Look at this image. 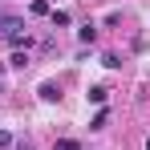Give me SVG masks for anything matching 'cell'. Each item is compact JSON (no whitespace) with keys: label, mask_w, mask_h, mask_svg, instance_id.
I'll use <instances>...</instances> for the list:
<instances>
[{"label":"cell","mask_w":150,"mask_h":150,"mask_svg":"<svg viewBox=\"0 0 150 150\" xmlns=\"http://www.w3.org/2000/svg\"><path fill=\"white\" fill-rule=\"evenodd\" d=\"M37 93H41V101H57V98H61V85H53V81H41V89H37Z\"/></svg>","instance_id":"1"},{"label":"cell","mask_w":150,"mask_h":150,"mask_svg":"<svg viewBox=\"0 0 150 150\" xmlns=\"http://www.w3.org/2000/svg\"><path fill=\"white\" fill-rule=\"evenodd\" d=\"M77 41H81V45H93V41H98V25H81L77 28Z\"/></svg>","instance_id":"2"},{"label":"cell","mask_w":150,"mask_h":150,"mask_svg":"<svg viewBox=\"0 0 150 150\" xmlns=\"http://www.w3.org/2000/svg\"><path fill=\"white\" fill-rule=\"evenodd\" d=\"M85 98L93 101V105H105V98H110V89H105V85H93V89H89Z\"/></svg>","instance_id":"3"},{"label":"cell","mask_w":150,"mask_h":150,"mask_svg":"<svg viewBox=\"0 0 150 150\" xmlns=\"http://www.w3.org/2000/svg\"><path fill=\"white\" fill-rule=\"evenodd\" d=\"M105 122H110V110L101 105L98 114H93V122H89V130H105Z\"/></svg>","instance_id":"4"},{"label":"cell","mask_w":150,"mask_h":150,"mask_svg":"<svg viewBox=\"0 0 150 150\" xmlns=\"http://www.w3.org/2000/svg\"><path fill=\"white\" fill-rule=\"evenodd\" d=\"M21 28H25L21 16H4V33H8V37H12V33H21Z\"/></svg>","instance_id":"5"},{"label":"cell","mask_w":150,"mask_h":150,"mask_svg":"<svg viewBox=\"0 0 150 150\" xmlns=\"http://www.w3.org/2000/svg\"><path fill=\"white\" fill-rule=\"evenodd\" d=\"M101 65H105V69H122V57H118V53H105Z\"/></svg>","instance_id":"6"},{"label":"cell","mask_w":150,"mask_h":150,"mask_svg":"<svg viewBox=\"0 0 150 150\" xmlns=\"http://www.w3.org/2000/svg\"><path fill=\"white\" fill-rule=\"evenodd\" d=\"M49 16H53V28H65V25H69V12H61V8L49 12Z\"/></svg>","instance_id":"7"},{"label":"cell","mask_w":150,"mask_h":150,"mask_svg":"<svg viewBox=\"0 0 150 150\" xmlns=\"http://www.w3.org/2000/svg\"><path fill=\"white\" fill-rule=\"evenodd\" d=\"M8 45H12V49H21V45H25V49H28V33H12V37H8Z\"/></svg>","instance_id":"8"},{"label":"cell","mask_w":150,"mask_h":150,"mask_svg":"<svg viewBox=\"0 0 150 150\" xmlns=\"http://www.w3.org/2000/svg\"><path fill=\"white\" fill-rule=\"evenodd\" d=\"M8 65H12V69H25V65H28V57H25L21 49H16V53H12V61H8Z\"/></svg>","instance_id":"9"},{"label":"cell","mask_w":150,"mask_h":150,"mask_svg":"<svg viewBox=\"0 0 150 150\" xmlns=\"http://www.w3.org/2000/svg\"><path fill=\"white\" fill-rule=\"evenodd\" d=\"M57 150H81V142H73V138H57Z\"/></svg>","instance_id":"10"},{"label":"cell","mask_w":150,"mask_h":150,"mask_svg":"<svg viewBox=\"0 0 150 150\" xmlns=\"http://www.w3.org/2000/svg\"><path fill=\"white\" fill-rule=\"evenodd\" d=\"M33 12L37 16H49V0H33Z\"/></svg>","instance_id":"11"},{"label":"cell","mask_w":150,"mask_h":150,"mask_svg":"<svg viewBox=\"0 0 150 150\" xmlns=\"http://www.w3.org/2000/svg\"><path fill=\"white\" fill-rule=\"evenodd\" d=\"M8 142H12V134H8V130H0V146H8Z\"/></svg>","instance_id":"12"},{"label":"cell","mask_w":150,"mask_h":150,"mask_svg":"<svg viewBox=\"0 0 150 150\" xmlns=\"http://www.w3.org/2000/svg\"><path fill=\"white\" fill-rule=\"evenodd\" d=\"M4 16H8V12H0V33H4Z\"/></svg>","instance_id":"13"},{"label":"cell","mask_w":150,"mask_h":150,"mask_svg":"<svg viewBox=\"0 0 150 150\" xmlns=\"http://www.w3.org/2000/svg\"><path fill=\"white\" fill-rule=\"evenodd\" d=\"M146 150H150V138H146Z\"/></svg>","instance_id":"14"}]
</instances>
